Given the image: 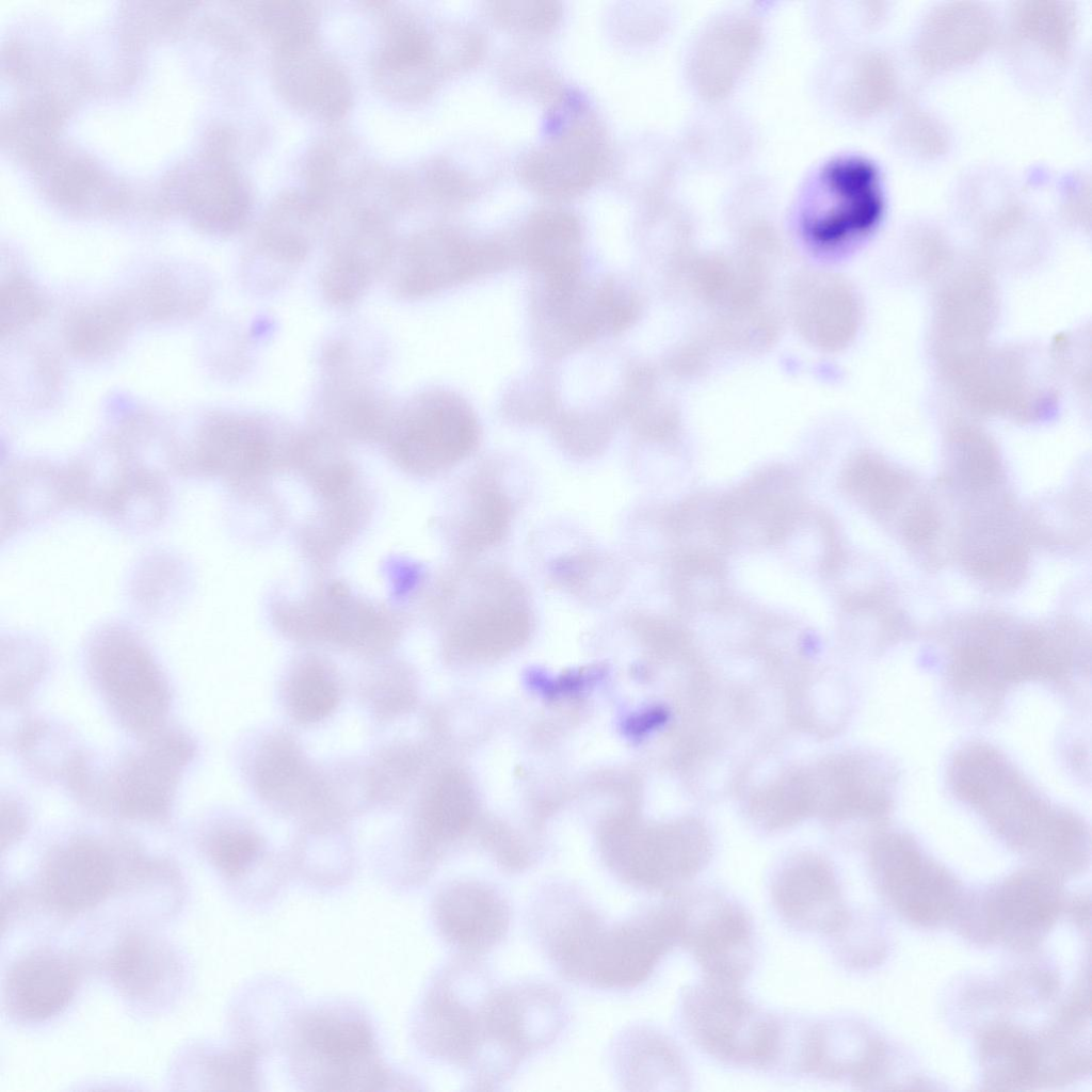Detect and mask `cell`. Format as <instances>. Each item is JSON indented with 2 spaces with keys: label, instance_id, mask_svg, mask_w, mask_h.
I'll return each instance as SVG.
<instances>
[{
  "label": "cell",
  "instance_id": "1",
  "mask_svg": "<svg viewBox=\"0 0 1092 1092\" xmlns=\"http://www.w3.org/2000/svg\"><path fill=\"white\" fill-rule=\"evenodd\" d=\"M947 782L1000 840L1046 870L1075 873L1088 863V824L1044 796L998 748L964 743L949 760Z\"/></svg>",
  "mask_w": 1092,
  "mask_h": 1092
},
{
  "label": "cell",
  "instance_id": "2",
  "mask_svg": "<svg viewBox=\"0 0 1092 1092\" xmlns=\"http://www.w3.org/2000/svg\"><path fill=\"white\" fill-rule=\"evenodd\" d=\"M526 921L535 946L565 981L610 992L637 986L644 942L632 913L611 919L578 885L553 881L532 893Z\"/></svg>",
  "mask_w": 1092,
  "mask_h": 1092
},
{
  "label": "cell",
  "instance_id": "3",
  "mask_svg": "<svg viewBox=\"0 0 1092 1092\" xmlns=\"http://www.w3.org/2000/svg\"><path fill=\"white\" fill-rule=\"evenodd\" d=\"M679 1019L704 1053L734 1066L770 1070L778 1015L755 1006L741 984L705 977L682 990Z\"/></svg>",
  "mask_w": 1092,
  "mask_h": 1092
},
{
  "label": "cell",
  "instance_id": "4",
  "mask_svg": "<svg viewBox=\"0 0 1092 1092\" xmlns=\"http://www.w3.org/2000/svg\"><path fill=\"white\" fill-rule=\"evenodd\" d=\"M563 993L539 979L499 982L493 997L482 1086L494 1091L530 1057L551 1046L569 1024Z\"/></svg>",
  "mask_w": 1092,
  "mask_h": 1092
},
{
  "label": "cell",
  "instance_id": "5",
  "mask_svg": "<svg viewBox=\"0 0 1092 1092\" xmlns=\"http://www.w3.org/2000/svg\"><path fill=\"white\" fill-rule=\"evenodd\" d=\"M459 956L441 969L429 991L420 1033L431 1056L468 1077L485 1041L499 980L484 957Z\"/></svg>",
  "mask_w": 1092,
  "mask_h": 1092
},
{
  "label": "cell",
  "instance_id": "6",
  "mask_svg": "<svg viewBox=\"0 0 1092 1092\" xmlns=\"http://www.w3.org/2000/svg\"><path fill=\"white\" fill-rule=\"evenodd\" d=\"M90 677L113 718L140 739L161 729L171 706L164 673L130 630L98 631L86 651Z\"/></svg>",
  "mask_w": 1092,
  "mask_h": 1092
},
{
  "label": "cell",
  "instance_id": "7",
  "mask_svg": "<svg viewBox=\"0 0 1092 1092\" xmlns=\"http://www.w3.org/2000/svg\"><path fill=\"white\" fill-rule=\"evenodd\" d=\"M882 209L874 166L860 157H838L806 180L798 198V224L815 250L835 252L866 235Z\"/></svg>",
  "mask_w": 1092,
  "mask_h": 1092
},
{
  "label": "cell",
  "instance_id": "8",
  "mask_svg": "<svg viewBox=\"0 0 1092 1092\" xmlns=\"http://www.w3.org/2000/svg\"><path fill=\"white\" fill-rule=\"evenodd\" d=\"M298 433L264 414L219 412L200 424L182 470L246 486L277 464L291 462Z\"/></svg>",
  "mask_w": 1092,
  "mask_h": 1092
},
{
  "label": "cell",
  "instance_id": "9",
  "mask_svg": "<svg viewBox=\"0 0 1092 1092\" xmlns=\"http://www.w3.org/2000/svg\"><path fill=\"white\" fill-rule=\"evenodd\" d=\"M476 431L473 414L461 398L427 389L396 405L382 444L400 468L428 476L466 454Z\"/></svg>",
  "mask_w": 1092,
  "mask_h": 1092
},
{
  "label": "cell",
  "instance_id": "10",
  "mask_svg": "<svg viewBox=\"0 0 1092 1092\" xmlns=\"http://www.w3.org/2000/svg\"><path fill=\"white\" fill-rule=\"evenodd\" d=\"M871 870L881 895L914 925L937 927L964 901L960 881L908 832L892 830L876 840Z\"/></svg>",
  "mask_w": 1092,
  "mask_h": 1092
},
{
  "label": "cell",
  "instance_id": "11",
  "mask_svg": "<svg viewBox=\"0 0 1092 1092\" xmlns=\"http://www.w3.org/2000/svg\"><path fill=\"white\" fill-rule=\"evenodd\" d=\"M676 943L694 958L707 978L742 984L754 959L752 921L728 895L713 889L667 895Z\"/></svg>",
  "mask_w": 1092,
  "mask_h": 1092
},
{
  "label": "cell",
  "instance_id": "12",
  "mask_svg": "<svg viewBox=\"0 0 1092 1092\" xmlns=\"http://www.w3.org/2000/svg\"><path fill=\"white\" fill-rule=\"evenodd\" d=\"M1063 905L1056 877L1041 869L1016 871L975 901L963 902V929L981 941L1030 948L1045 937Z\"/></svg>",
  "mask_w": 1092,
  "mask_h": 1092
},
{
  "label": "cell",
  "instance_id": "13",
  "mask_svg": "<svg viewBox=\"0 0 1092 1092\" xmlns=\"http://www.w3.org/2000/svg\"><path fill=\"white\" fill-rule=\"evenodd\" d=\"M315 428L338 440L382 441L396 405L374 383V360L344 344L320 357Z\"/></svg>",
  "mask_w": 1092,
  "mask_h": 1092
},
{
  "label": "cell",
  "instance_id": "14",
  "mask_svg": "<svg viewBox=\"0 0 1092 1092\" xmlns=\"http://www.w3.org/2000/svg\"><path fill=\"white\" fill-rule=\"evenodd\" d=\"M102 778V799L121 817L162 821L171 814L178 784L195 755L193 741L178 729L162 727L141 739Z\"/></svg>",
  "mask_w": 1092,
  "mask_h": 1092
},
{
  "label": "cell",
  "instance_id": "15",
  "mask_svg": "<svg viewBox=\"0 0 1092 1092\" xmlns=\"http://www.w3.org/2000/svg\"><path fill=\"white\" fill-rule=\"evenodd\" d=\"M299 1066L320 1090H371L383 1083L369 1025L358 1015L322 1008L300 1028Z\"/></svg>",
  "mask_w": 1092,
  "mask_h": 1092
},
{
  "label": "cell",
  "instance_id": "16",
  "mask_svg": "<svg viewBox=\"0 0 1092 1092\" xmlns=\"http://www.w3.org/2000/svg\"><path fill=\"white\" fill-rule=\"evenodd\" d=\"M397 243L385 218L362 207L342 218L332 229L319 287L333 307L348 309L358 303L372 284L385 275Z\"/></svg>",
  "mask_w": 1092,
  "mask_h": 1092
},
{
  "label": "cell",
  "instance_id": "17",
  "mask_svg": "<svg viewBox=\"0 0 1092 1092\" xmlns=\"http://www.w3.org/2000/svg\"><path fill=\"white\" fill-rule=\"evenodd\" d=\"M318 205L295 194L272 205L242 264V277L252 290L276 291L303 266L320 232L322 212Z\"/></svg>",
  "mask_w": 1092,
  "mask_h": 1092
},
{
  "label": "cell",
  "instance_id": "18",
  "mask_svg": "<svg viewBox=\"0 0 1092 1092\" xmlns=\"http://www.w3.org/2000/svg\"><path fill=\"white\" fill-rule=\"evenodd\" d=\"M509 897L496 885L460 880L437 892L432 914L444 941L460 954L485 957L508 937L512 922Z\"/></svg>",
  "mask_w": 1092,
  "mask_h": 1092
},
{
  "label": "cell",
  "instance_id": "19",
  "mask_svg": "<svg viewBox=\"0 0 1092 1092\" xmlns=\"http://www.w3.org/2000/svg\"><path fill=\"white\" fill-rule=\"evenodd\" d=\"M787 309L798 334L824 352L847 347L861 319L860 302L850 284L823 270H806L791 280Z\"/></svg>",
  "mask_w": 1092,
  "mask_h": 1092
},
{
  "label": "cell",
  "instance_id": "20",
  "mask_svg": "<svg viewBox=\"0 0 1092 1092\" xmlns=\"http://www.w3.org/2000/svg\"><path fill=\"white\" fill-rule=\"evenodd\" d=\"M118 860L109 847L90 836H77L54 847L41 870L45 901L64 913L89 910L116 887Z\"/></svg>",
  "mask_w": 1092,
  "mask_h": 1092
},
{
  "label": "cell",
  "instance_id": "21",
  "mask_svg": "<svg viewBox=\"0 0 1092 1092\" xmlns=\"http://www.w3.org/2000/svg\"><path fill=\"white\" fill-rule=\"evenodd\" d=\"M472 254L456 235L429 229L397 244L387 268L389 288L403 300H417L447 289L472 270Z\"/></svg>",
  "mask_w": 1092,
  "mask_h": 1092
},
{
  "label": "cell",
  "instance_id": "22",
  "mask_svg": "<svg viewBox=\"0 0 1092 1092\" xmlns=\"http://www.w3.org/2000/svg\"><path fill=\"white\" fill-rule=\"evenodd\" d=\"M760 38V27L750 13L729 11L711 18L694 37L688 57L689 76L708 98L724 95L741 75Z\"/></svg>",
  "mask_w": 1092,
  "mask_h": 1092
},
{
  "label": "cell",
  "instance_id": "23",
  "mask_svg": "<svg viewBox=\"0 0 1092 1092\" xmlns=\"http://www.w3.org/2000/svg\"><path fill=\"white\" fill-rule=\"evenodd\" d=\"M771 896L782 919L798 930L833 936L850 919L834 872L816 858L786 866L773 880Z\"/></svg>",
  "mask_w": 1092,
  "mask_h": 1092
},
{
  "label": "cell",
  "instance_id": "24",
  "mask_svg": "<svg viewBox=\"0 0 1092 1092\" xmlns=\"http://www.w3.org/2000/svg\"><path fill=\"white\" fill-rule=\"evenodd\" d=\"M78 981V968L68 956L48 948L32 950L7 970L4 990L9 1010L21 1021H45L67 1007Z\"/></svg>",
  "mask_w": 1092,
  "mask_h": 1092
},
{
  "label": "cell",
  "instance_id": "25",
  "mask_svg": "<svg viewBox=\"0 0 1092 1092\" xmlns=\"http://www.w3.org/2000/svg\"><path fill=\"white\" fill-rule=\"evenodd\" d=\"M294 608L283 623L294 626L303 636L324 637L327 641L344 644L375 641L380 631H392V622L387 612L356 598L340 584H326L315 594L308 595L303 604L288 605Z\"/></svg>",
  "mask_w": 1092,
  "mask_h": 1092
},
{
  "label": "cell",
  "instance_id": "26",
  "mask_svg": "<svg viewBox=\"0 0 1092 1092\" xmlns=\"http://www.w3.org/2000/svg\"><path fill=\"white\" fill-rule=\"evenodd\" d=\"M614 1077L625 1090L686 1089L687 1071L676 1044L657 1028L636 1024L619 1032L610 1045Z\"/></svg>",
  "mask_w": 1092,
  "mask_h": 1092
},
{
  "label": "cell",
  "instance_id": "27",
  "mask_svg": "<svg viewBox=\"0 0 1092 1092\" xmlns=\"http://www.w3.org/2000/svg\"><path fill=\"white\" fill-rule=\"evenodd\" d=\"M275 71L279 91L296 107L324 118L339 117L348 109L346 75L314 42L277 50Z\"/></svg>",
  "mask_w": 1092,
  "mask_h": 1092
},
{
  "label": "cell",
  "instance_id": "28",
  "mask_svg": "<svg viewBox=\"0 0 1092 1092\" xmlns=\"http://www.w3.org/2000/svg\"><path fill=\"white\" fill-rule=\"evenodd\" d=\"M884 1048L865 1029L852 1022L831 1019L813 1023L805 1074L824 1079L850 1078L866 1088L878 1079Z\"/></svg>",
  "mask_w": 1092,
  "mask_h": 1092
},
{
  "label": "cell",
  "instance_id": "29",
  "mask_svg": "<svg viewBox=\"0 0 1092 1092\" xmlns=\"http://www.w3.org/2000/svg\"><path fill=\"white\" fill-rule=\"evenodd\" d=\"M598 164L599 148L592 133L584 127H572L533 154L525 171L544 193L568 195L590 184Z\"/></svg>",
  "mask_w": 1092,
  "mask_h": 1092
},
{
  "label": "cell",
  "instance_id": "30",
  "mask_svg": "<svg viewBox=\"0 0 1092 1092\" xmlns=\"http://www.w3.org/2000/svg\"><path fill=\"white\" fill-rule=\"evenodd\" d=\"M210 292L209 279L200 269L176 264L150 273L127 299L138 319L170 322L203 310Z\"/></svg>",
  "mask_w": 1092,
  "mask_h": 1092
},
{
  "label": "cell",
  "instance_id": "31",
  "mask_svg": "<svg viewBox=\"0 0 1092 1092\" xmlns=\"http://www.w3.org/2000/svg\"><path fill=\"white\" fill-rule=\"evenodd\" d=\"M983 1083L991 1090H1017L1044 1076L1042 1047L1037 1039L1010 1025L985 1031L980 1041Z\"/></svg>",
  "mask_w": 1092,
  "mask_h": 1092
},
{
  "label": "cell",
  "instance_id": "32",
  "mask_svg": "<svg viewBox=\"0 0 1092 1092\" xmlns=\"http://www.w3.org/2000/svg\"><path fill=\"white\" fill-rule=\"evenodd\" d=\"M136 319L127 296L87 303L68 315L64 324V341L76 357L101 359L126 342Z\"/></svg>",
  "mask_w": 1092,
  "mask_h": 1092
},
{
  "label": "cell",
  "instance_id": "33",
  "mask_svg": "<svg viewBox=\"0 0 1092 1092\" xmlns=\"http://www.w3.org/2000/svg\"><path fill=\"white\" fill-rule=\"evenodd\" d=\"M173 961L158 941L143 934L124 937L108 959L112 981L127 996H151L171 974Z\"/></svg>",
  "mask_w": 1092,
  "mask_h": 1092
},
{
  "label": "cell",
  "instance_id": "34",
  "mask_svg": "<svg viewBox=\"0 0 1092 1092\" xmlns=\"http://www.w3.org/2000/svg\"><path fill=\"white\" fill-rule=\"evenodd\" d=\"M924 34L930 60L938 53L935 62H958L983 49L991 39L992 23L979 9L953 7L934 16Z\"/></svg>",
  "mask_w": 1092,
  "mask_h": 1092
},
{
  "label": "cell",
  "instance_id": "35",
  "mask_svg": "<svg viewBox=\"0 0 1092 1092\" xmlns=\"http://www.w3.org/2000/svg\"><path fill=\"white\" fill-rule=\"evenodd\" d=\"M528 246L549 283L576 276L579 229L569 214L550 211L540 215L529 231Z\"/></svg>",
  "mask_w": 1092,
  "mask_h": 1092
},
{
  "label": "cell",
  "instance_id": "36",
  "mask_svg": "<svg viewBox=\"0 0 1092 1092\" xmlns=\"http://www.w3.org/2000/svg\"><path fill=\"white\" fill-rule=\"evenodd\" d=\"M780 328V316L766 301L714 314L709 340L732 350L759 352L774 343Z\"/></svg>",
  "mask_w": 1092,
  "mask_h": 1092
},
{
  "label": "cell",
  "instance_id": "37",
  "mask_svg": "<svg viewBox=\"0 0 1092 1092\" xmlns=\"http://www.w3.org/2000/svg\"><path fill=\"white\" fill-rule=\"evenodd\" d=\"M886 68L883 61L872 57L856 59L849 67L834 69L832 90L850 110L869 111L889 91L890 75Z\"/></svg>",
  "mask_w": 1092,
  "mask_h": 1092
},
{
  "label": "cell",
  "instance_id": "38",
  "mask_svg": "<svg viewBox=\"0 0 1092 1092\" xmlns=\"http://www.w3.org/2000/svg\"><path fill=\"white\" fill-rule=\"evenodd\" d=\"M339 688L333 673L323 664L309 662L296 671L289 684L291 712L302 722H317L336 707Z\"/></svg>",
  "mask_w": 1092,
  "mask_h": 1092
},
{
  "label": "cell",
  "instance_id": "39",
  "mask_svg": "<svg viewBox=\"0 0 1092 1092\" xmlns=\"http://www.w3.org/2000/svg\"><path fill=\"white\" fill-rule=\"evenodd\" d=\"M205 852L224 876L243 874L260 853V840L253 832L231 825L216 826L205 838Z\"/></svg>",
  "mask_w": 1092,
  "mask_h": 1092
},
{
  "label": "cell",
  "instance_id": "40",
  "mask_svg": "<svg viewBox=\"0 0 1092 1092\" xmlns=\"http://www.w3.org/2000/svg\"><path fill=\"white\" fill-rule=\"evenodd\" d=\"M264 32L277 50L314 42L315 18L301 2H270L260 10Z\"/></svg>",
  "mask_w": 1092,
  "mask_h": 1092
},
{
  "label": "cell",
  "instance_id": "41",
  "mask_svg": "<svg viewBox=\"0 0 1092 1092\" xmlns=\"http://www.w3.org/2000/svg\"><path fill=\"white\" fill-rule=\"evenodd\" d=\"M2 335L12 334L36 321L46 303L34 284L23 275L10 276L1 286Z\"/></svg>",
  "mask_w": 1092,
  "mask_h": 1092
},
{
  "label": "cell",
  "instance_id": "42",
  "mask_svg": "<svg viewBox=\"0 0 1092 1092\" xmlns=\"http://www.w3.org/2000/svg\"><path fill=\"white\" fill-rule=\"evenodd\" d=\"M209 1082L220 1089L246 1090L255 1083L254 1055L246 1048L210 1056L206 1060Z\"/></svg>",
  "mask_w": 1092,
  "mask_h": 1092
},
{
  "label": "cell",
  "instance_id": "43",
  "mask_svg": "<svg viewBox=\"0 0 1092 1092\" xmlns=\"http://www.w3.org/2000/svg\"><path fill=\"white\" fill-rule=\"evenodd\" d=\"M708 344L704 340L690 341L677 350L674 356L675 372L682 375L694 374L708 363Z\"/></svg>",
  "mask_w": 1092,
  "mask_h": 1092
}]
</instances>
